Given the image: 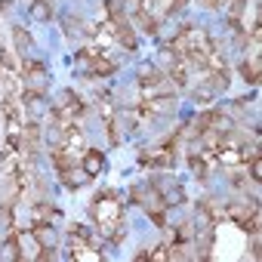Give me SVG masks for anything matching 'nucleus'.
<instances>
[{"label":"nucleus","instance_id":"obj_1","mask_svg":"<svg viewBox=\"0 0 262 262\" xmlns=\"http://www.w3.org/2000/svg\"><path fill=\"white\" fill-rule=\"evenodd\" d=\"M93 219L102 225V231H114L120 225V213H123V204H120V194L117 191H99L96 201H93Z\"/></svg>","mask_w":262,"mask_h":262},{"label":"nucleus","instance_id":"obj_2","mask_svg":"<svg viewBox=\"0 0 262 262\" xmlns=\"http://www.w3.org/2000/svg\"><path fill=\"white\" fill-rule=\"evenodd\" d=\"M22 80H25L28 90H40V93H47V68H43V62H37V59H25V62H22Z\"/></svg>","mask_w":262,"mask_h":262},{"label":"nucleus","instance_id":"obj_3","mask_svg":"<svg viewBox=\"0 0 262 262\" xmlns=\"http://www.w3.org/2000/svg\"><path fill=\"white\" fill-rule=\"evenodd\" d=\"M142 105L148 108V114H151V117H167V114H176V108H179V102H176V96H170V93H161V96H151V99H145Z\"/></svg>","mask_w":262,"mask_h":262},{"label":"nucleus","instance_id":"obj_4","mask_svg":"<svg viewBox=\"0 0 262 262\" xmlns=\"http://www.w3.org/2000/svg\"><path fill=\"white\" fill-rule=\"evenodd\" d=\"M139 161H142L145 167H173L176 155H173V151H167V148H155L151 155H148V151H142V155H139Z\"/></svg>","mask_w":262,"mask_h":262},{"label":"nucleus","instance_id":"obj_5","mask_svg":"<svg viewBox=\"0 0 262 262\" xmlns=\"http://www.w3.org/2000/svg\"><path fill=\"white\" fill-rule=\"evenodd\" d=\"M102 164H105V158H102V151L99 148H86L83 151V176H99L102 173Z\"/></svg>","mask_w":262,"mask_h":262},{"label":"nucleus","instance_id":"obj_6","mask_svg":"<svg viewBox=\"0 0 262 262\" xmlns=\"http://www.w3.org/2000/svg\"><path fill=\"white\" fill-rule=\"evenodd\" d=\"M31 237L40 247H56V231H53L50 222H31Z\"/></svg>","mask_w":262,"mask_h":262},{"label":"nucleus","instance_id":"obj_7","mask_svg":"<svg viewBox=\"0 0 262 262\" xmlns=\"http://www.w3.org/2000/svg\"><path fill=\"white\" fill-rule=\"evenodd\" d=\"M59 216V207L47 204V201H34L31 204V222H53Z\"/></svg>","mask_w":262,"mask_h":262},{"label":"nucleus","instance_id":"obj_8","mask_svg":"<svg viewBox=\"0 0 262 262\" xmlns=\"http://www.w3.org/2000/svg\"><path fill=\"white\" fill-rule=\"evenodd\" d=\"M28 16L34 22H50L53 19V4H47V0H34V4L28 7Z\"/></svg>","mask_w":262,"mask_h":262},{"label":"nucleus","instance_id":"obj_9","mask_svg":"<svg viewBox=\"0 0 262 262\" xmlns=\"http://www.w3.org/2000/svg\"><path fill=\"white\" fill-rule=\"evenodd\" d=\"M114 37H117L126 50H136V34H133V28H129V22H117V25H114Z\"/></svg>","mask_w":262,"mask_h":262},{"label":"nucleus","instance_id":"obj_10","mask_svg":"<svg viewBox=\"0 0 262 262\" xmlns=\"http://www.w3.org/2000/svg\"><path fill=\"white\" fill-rule=\"evenodd\" d=\"M241 74H244V80H247V83H253V86L259 83V53H253V59L241 65Z\"/></svg>","mask_w":262,"mask_h":262},{"label":"nucleus","instance_id":"obj_11","mask_svg":"<svg viewBox=\"0 0 262 262\" xmlns=\"http://www.w3.org/2000/svg\"><path fill=\"white\" fill-rule=\"evenodd\" d=\"M13 40H16V47H19L22 53H28V50L34 47V37H31L22 25H13Z\"/></svg>","mask_w":262,"mask_h":262},{"label":"nucleus","instance_id":"obj_12","mask_svg":"<svg viewBox=\"0 0 262 262\" xmlns=\"http://www.w3.org/2000/svg\"><path fill=\"white\" fill-rule=\"evenodd\" d=\"M0 256H4V259H22V253H19V234L16 231H10L4 250H0Z\"/></svg>","mask_w":262,"mask_h":262},{"label":"nucleus","instance_id":"obj_13","mask_svg":"<svg viewBox=\"0 0 262 262\" xmlns=\"http://www.w3.org/2000/svg\"><path fill=\"white\" fill-rule=\"evenodd\" d=\"M188 164H191V170H194V176H198V179H207V176H210V167H207L204 155H191V158H188Z\"/></svg>","mask_w":262,"mask_h":262},{"label":"nucleus","instance_id":"obj_14","mask_svg":"<svg viewBox=\"0 0 262 262\" xmlns=\"http://www.w3.org/2000/svg\"><path fill=\"white\" fill-rule=\"evenodd\" d=\"M59 179H62V185H65V188H77V185H80L83 179H90V176H77V173H74V167H71V170H62V173H59Z\"/></svg>","mask_w":262,"mask_h":262},{"label":"nucleus","instance_id":"obj_15","mask_svg":"<svg viewBox=\"0 0 262 262\" xmlns=\"http://www.w3.org/2000/svg\"><path fill=\"white\" fill-rule=\"evenodd\" d=\"M62 25H65V34H68V37H74V34H83V22H74L71 16H65V19H62Z\"/></svg>","mask_w":262,"mask_h":262},{"label":"nucleus","instance_id":"obj_16","mask_svg":"<svg viewBox=\"0 0 262 262\" xmlns=\"http://www.w3.org/2000/svg\"><path fill=\"white\" fill-rule=\"evenodd\" d=\"M250 179H253V182H259V179H262V161H259V155H253V158H250Z\"/></svg>","mask_w":262,"mask_h":262},{"label":"nucleus","instance_id":"obj_17","mask_svg":"<svg viewBox=\"0 0 262 262\" xmlns=\"http://www.w3.org/2000/svg\"><path fill=\"white\" fill-rule=\"evenodd\" d=\"M213 96H216V93H213L207 83H204V90H194V99H198V105H210V99H213Z\"/></svg>","mask_w":262,"mask_h":262},{"label":"nucleus","instance_id":"obj_18","mask_svg":"<svg viewBox=\"0 0 262 262\" xmlns=\"http://www.w3.org/2000/svg\"><path fill=\"white\" fill-rule=\"evenodd\" d=\"M68 231H71V237H80V241H93V237H90V231H86L83 225H77V222H74V225H68Z\"/></svg>","mask_w":262,"mask_h":262},{"label":"nucleus","instance_id":"obj_19","mask_svg":"<svg viewBox=\"0 0 262 262\" xmlns=\"http://www.w3.org/2000/svg\"><path fill=\"white\" fill-rule=\"evenodd\" d=\"M148 259H170V247H167V244H161V247H155V250L148 253Z\"/></svg>","mask_w":262,"mask_h":262},{"label":"nucleus","instance_id":"obj_20","mask_svg":"<svg viewBox=\"0 0 262 262\" xmlns=\"http://www.w3.org/2000/svg\"><path fill=\"white\" fill-rule=\"evenodd\" d=\"M148 216H151V222H155L158 228H167V216H164V210H151Z\"/></svg>","mask_w":262,"mask_h":262},{"label":"nucleus","instance_id":"obj_21","mask_svg":"<svg viewBox=\"0 0 262 262\" xmlns=\"http://www.w3.org/2000/svg\"><path fill=\"white\" fill-rule=\"evenodd\" d=\"M0 65H4V68H10V71H13V68H16V59H13V56H10L7 50H0Z\"/></svg>","mask_w":262,"mask_h":262},{"label":"nucleus","instance_id":"obj_22","mask_svg":"<svg viewBox=\"0 0 262 262\" xmlns=\"http://www.w3.org/2000/svg\"><path fill=\"white\" fill-rule=\"evenodd\" d=\"M244 4H247V0H231V13H228V16L241 19V13H244Z\"/></svg>","mask_w":262,"mask_h":262},{"label":"nucleus","instance_id":"obj_23","mask_svg":"<svg viewBox=\"0 0 262 262\" xmlns=\"http://www.w3.org/2000/svg\"><path fill=\"white\" fill-rule=\"evenodd\" d=\"M188 4V0H170V13H176V10H182Z\"/></svg>","mask_w":262,"mask_h":262},{"label":"nucleus","instance_id":"obj_24","mask_svg":"<svg viewBox=\"0 0 262 262\" xmlns=\"http://www.w3.org/2000/svg\"><path fill=\"white\" fill-rule=\"evenodd\" d=\"M0 167H4V155H0Z\"/></svg>","mask_w":262,"mask_h":262}]
</instances>
